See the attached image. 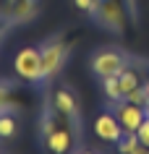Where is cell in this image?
<instances>
[{"label": "cell", "instance_id": "obj_4", "mask_svg": "<svg viewBox=\"0 0 149 154\" xmlns=\"http://www.w3.org/2000/svg\"><path fill=\"white\" fill-rule=\"evenodd\" d=\"M126 65H128V55L118 47H105V50H99V52H94V57H92V73L97 79L118 76Z\"/></svg>", "mask_w": 149, "mask_h": 154}, {"label": "cell", "instance_id": "obj_2", "mask_svg": "<svg viewBox=\"0 0 149 154\" xmlns=\"http://www.w3.org/2000/svg\"><path fill=\"white\" fill-rule=\"evenodd\" d=\"M71 39L68 37H63V34H58V37H52V39H47L45 45H42V71H45V81L47 79H52L55 73L63 71V65H66L68 60V52H71Z\"/></svg>", "mask_w": 149, "mask_h": 154}, {"label": "cell", "instance_id": "obj_7", "mask_svg": "<svg viewBox=\"0 0 149 154\" xmlns=\"http://www.w3.org/2000/svg\"><path fill=\"white\" fill-rule=\"evenodd\" d=\"M92 128H94V136L99 141H107V144H118L120 136H123V125L115 118V112H99L94 118V125Z\"/></svg>", "mask_w": 149, "mask_h": 154}, {"label": "cell", "instance_id": "obj_6", "mask_svg": "<svg viewBox=\"0 0 149 154\" xmlns=\"http://www.w3.org/2000/svg\"><path fill=\"white\" fill-rule=\"evenodd\" d=\"M147 115H149L147 107L133 105L128 99L115 102V118L120 120V125H123V133H136V131L141 128V123L147 120Z\"/></svg>", "mask_w": 149, "mask_h": 154}, {"label": "cell", "instance_id": "obj_9", "mask_svg": "<svg viewBox=\"0 0 149 154\" xmlns=\"http://www.w3.org/2000/svg\"><path fill=\"white\" fill-rule=\"evenodd\" d=\"M37 11H39V3L37 0H8L3 13L13 24H26V21H32L37 16Z\"/></svg>", "mask_w": 149, "mask_h": 154}, {"label": "cell", "instance_id": "obj_8", "mask_svg": "<svg viewBox=\"0 0 149 154\" xmlns=\"http://www.w3.org/2000/svg\"><path fill=\"white\" fill-rule=\"evenodd\" d=\"M42 141H45V149H47V152L66 154V152H71V149H73V144L79 141V138H76L73 128H71L68 123H60L58 128H55V131H50V133L42 138Z\"/></svg>", "mask_w": 149, "mask_h": 154}, {"label": "cell", "instance_id": "obj_10", "mask_svg": "<svg viewBox=\"0 0 149 154\" xmlns=\"http://www.w3.org/2000/svg\"><path fill=\"white\" fill-rule=\"evenodd\" d=\"M118 81H120L123 97H128L133 89H139V86H144V84H147V76L141 73V68H139L136 63H131V60H128V65L118 73Z\"/></svg>", "mask_w": 149, "mask_h": 154}, {"label": "cell", "instance_id": "obj_3", "mask_svg": "<svg viewBox=\"0 0 149 154\" xmlns=\"http://www.w3.org/2000/svg\"><path fill=\"white\" fill-rule=\"evenodd\" d=\"M13 71L18 79L26 84H39L45 81V71H42V50L39 47H24L18 50L13 57Z\"/></svg>", "mask_w": 149, "mask_h": 154}, {"label": "cell", "instance_id": "obj_18", "mask_svg": "<svg viewBox=\"0 0 149 154\" xmlns=\"http://www.w3.org/2000/svg\"><path fill=\"white\" fill-rule=\"evenodd\" d=\"M11 26H13V21H11V18L5 16V13H0V39L5 37V32H8Z\"/></svg>", "mask_w": 149, "mask_h": 154}, {"label": "cell", "instance_id": "obj_13", "mask_svg": "<svg viewBox=\"0 0 149 154\" xmlns=\"http://www.w3.org/2000/svg\"><path fill=\"white\" fill-rule=\"evenodd\" d=\"M18 120H16V115L11 112H0V138H5V141H13V138L18 136Z\"/></svg>", "mask_w": 149, "mask_h": 154}, {"label": "cell", "instance_id": "obj_19", "mask_svg": "<svg viewBox=\"0 0 149 154\" xmlns=\"http://www.w3.org/2000/svg\"><path fill=\"white\" fill-rule=\"evenodd\" d=\"M144 86H147V112H149V76H147V84Z\"/></svg>", "mask_w": 149, "mask_h": 154}, {"label": "cell", "instance_id": "obj_1", "mask_svg": "<svg viewBox=\"0 0 149 154\" xmlns=\"http://www.w3.org/2000/svg\"><path fill=\"white\" fill-rule=\"evenodd\" d=\"M50 102L58 110V115L73 128L76 138H81V105H79V97L71 86H55L50 91Z\"/></svg>", "mask_w": 149, "mask_h": 154}, {"label": "cell", "instance_id": "obj_11", "mask_svg": "<svg viewBox=\"0 0 149 154\" xmlns=\"http://www.w3.org/2000/svg\"><path fill=\"white\" fill-rule=\"evenodd\" d=\"M26 99L21 97L18 86H13L11 81H0V112H8L16 107H24Z\"/></svg>", "mask_w": 149, "mask_h": 154}, {"label": "cell", "instance_id": "obj_14", "mask_svg": "<svg viewBox=\"0 0 149 154\" xmlns=\"http://www.w3.org/2000/svg\"><path fill=\"white\" fill-rule=\"evenodd\" d=\"M99 81H102V91H105V97H107L110 102H120V99H126L118 76H105V79H99Z\"/></svg>", "mask_w": 149, "mask_h": 154}, {"label": "cell", "instance_id": "obj_20", "mask_svg": "<svg viewBox=\"0 0 149 154\" xmlns=\"http://www.w3.org/2000/svg\"><path fill=\"white\" fill-rule=\"evenodd\" d=\"M3 11H5V3H3V0H0V13H3Z\"/></svg>", "mask_w": 149, "mask_h": 154}, {"label": "cell", "instance_id": "obj_16", "mask_svg": "<svg viewBox=\"0 0 149 154\" xmlns=\"http://www.w3.org/2000/svg\"><path fill=\"white\" fill-rule=\"evenodd\" d=\"M73 5L79 11H84V13H94L99 5V0H73Z\"/></svg>", "mask_w": 149, "mask_h": 154}, {"label": "cell", "instance_id": "obj_5", "mask_svg": "<svg viewBox=\"0 0 149 154\" xmlns=\"http://www.w3.org/2000/svg\"><path fill=\"white\" fill-rule=\"evenodd\" d=\"M94 18L110 32H118V34L126 32V11H123L120 0H99L97 11H94Z\"/></svg>", "mask_w": 149, "mask_h": 154}, {"label": "cell", "instance_id": "obj_17", "mask_svg": "<svg viewBox=\"0 0 149 154\" xmlns=\"http://www.w3.org/2000/svg\"><path fill=\"white\" fill-rule=\"evenodd\" d=\"M136 133H139V138H141V141H144V146H147V149H149V115H147V120L141 123V128L136 131Z\"/></svg>", "mask_w": 149, "mask_h": 154}, {"label": "cell", "instance_id": "obj_21", "mask_svg": "<svg viewBox=\"0 0 149 154\" xmlns=\"http://www.w3.org/2000/svg\"><path fill=\"white\" fill-rule=\"evenodd\" d=\"M147 152H149V149H147Z\"/></svg>", "mask_w": 149, "mask_h": 154}, {"label": "cell", "instance_id": "obj_12", "mask_svg": "<svg viewBox=\"0 0 149 154\" xmlns=\"http://www.w3.org/2000/svg\"><path fill=\"white\" fill-rule=\"evenodd\" d=\"M118 152L120 154H144L147 146H144V141L139 138V133H123L120 141H118Z\"/></svg>", "mask_w": 149, "mask_h": 154}, {"label": "cell", "instance_id": "obj_15", "mask_svg": "<svg viewBox=\"0 0 149 154\" xmlns=\"http://www.w3.org/2000/svg\"><path fill=\"white\" fill-rule=\"evenodd\" d=\"M128 102H133V105H141V107H147V86H139V89H133L131 94H128Z\"/></svg>", "mask_w": 149, "mask_h": 154}]
</instances>
